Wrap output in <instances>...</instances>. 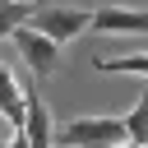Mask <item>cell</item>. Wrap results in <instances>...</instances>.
Returning a JSON list of instances; mask_svg holds the SVG:
<instances>
[{"instance_id":"obj_1","label":"cell","mask_w":148,"mask_h":148,"mask_svg":"<svg viewBox=\"0 0 148 148\" xmlns=\"http://www.w3.org/2000/svg\"><path fill=\"white\" fill-rule=\"evenodd\" d=\"M130 134L120 116H74L51 130V148H116Z\"/></svg>"},{"instance_id":"obj_2","label":"cell","mask_w":148,"mask_h":148,"mask_svg":"<svg viewBox=\"0 0 148 148\" xmlns=\"http://www.w3.org/2000/svg\"><path fill=\"white\" fill-rule=\"evenodd\" d=\"M88 18H92V5H65V0H32V9H28V28L56 46L79 37L88 28Z\"/></svg>"},{"instance_id":"obj_3","label":"cell","mask_w":148,"mask_h":148,"mask_svg":"<svg viewBox=\"0 0 148 148\" xmlns=\"http://www.w3.org/2000/svg\"><path fill=\"white\" fill-rule=\"evenodd\" d=\"M88 28L106 32V37H143L148 32V9H134V5H92Z\"/></svg>"},{"instance_id":"obj_4","label":"cell","mask_w":148,"mask_h":148,"mask_svg":"<svg viewBox=\"0 0 148 148\" xmlns=\"http://www.w3.org/2000/svg\"><path fill=\"white\" fill-rule=\"evenodd\" d=\"M9 42L18 46V56H23V65L32 69V79H51V74H56V65H60V46H56V42H46V37L32 32V28H18Z\"/></svg>"},{"instance_id":"obj_5","label":"cell","mask_w":148,"mask_h":148,"mask_svg":"<svg viewBox=\"0 0 148 148\" xmlns=\"http://www.w3.org/2000/svg\"><path fill=\"white\" fill-rule=\"evenodd\" d=\"M51 130H56V120H51L46 102L37 92H23V134H28V148H51Z\"/></svg>"},{"instance_id":"obj_6","label":"cell","mask_w":148,"mask_h":148,"mask_svg":"<svg viewBox=\"0 0 148 148\" xmlns=\"http://www.w3.org/2000/svg\"><path fill=\"white\" fill-rule=\"evenodd\" d=\"M0 116L9 120V130H23V88L5 65H0Z\"/></svg>"},{"instance_id":"obj_7","label":"cell","mask_w":148,"mask_h":148,"mask_svg":"<svg viewBox=\"0 0 148 148\" xmlns=\"http://www.w3.org/2000/svg\"><path fill=\"white\" fill-rule=\"evenodd\" d=\"M97 74H143L148 79V51H130V56H92Z\"/></svg>"},{"instance_id":"obj_8","label":"cell","mask_w":148,"mask_h":148,"mask_svg":"<svg viewBox=\"0 0 148 148\" xmlns=\"http://www.w3.org/2000/svg\"><path fill=\"white\" fill-rule=\"evenodd\" d=\"M28 9H32V0H9V5H0V42H9L18 28H28Z\"/></svg>"},{"instance_id":"obj_9","label":"cell","mask_w":148,"mask_h":148,"mask_svg":"<svg viewBox=\"0 0 148 148\" xmlns=\"http://www.w3.org/2000/svg\"><path fill=\"white\" fill-rule=\"evenodd\" d=\"M120 120H125V134L134 143H148V97H139L130 106V116H120Z\"/></svg>"},{"instance_id":"obj_10","label":"cell","mask_w":148,"mask_h":148,"mask_svg":"<svg viewBox=\"0 0 148 148\" xmlns=\"http://www.w3.org/2000/svg\"><path fill=\"white\" fill-rule=\"evenodd\" d=\"M0 148H28V134H23V130H14V134H9V143H0Z\"/></svg>"},{"instance_id":"obj_11","label":"cell","mask_w":148,"mask_h":148,"mask_svg":"<svg viewBox=\"0 0 148 148\" xmlns=\"http://www.w3.org/2000/svg\"><path fill=\"white\" fill-rule=\"evenodd\" d=\"M116 148H148V143H134V139H125V143H116Z\"/></svg>"},{"instance_id":"obj_12","label":"cell","mask_w":148,"mask_h":148,"mask_svg":"<svg viewBox=\"0 0 148 148\" xmlns=\"http://www.w3.org/2000/svg\"><path fill=\"white\" fill-rule=\"evenodd\" d=\"M0 5H9V0H0Z\"/></svg>"}]
</instances>
